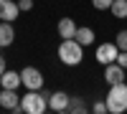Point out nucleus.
<instances>
[{
	"label": "nucleus",
	"instance_id": "f257e3e1",
	"mask_svg": "<svg viewBox=\"0 0 127 114\" xmlns=\"http://www.w3.org/2000/svg\"><path fill=\"white\" fill-rule=\"evenodd\" d=\"M56 53H59V61L64 66H79L84 58V46L76 38H61V46Z\"/></svg>",
	"mask_w": 127,
	"mask_h": 114
},
{
	"label": "nucleus",
	"instance_id": "f03ea898",
	"mask_svg": "<svg viewBox=\"0 0 127 114\" xmlns=\"http://www.w3.org/2000/svg\"><path fill=\"white\" fill-rule=\"evenodd\" d=\"M20 107H23L26 114H43L48 109V94H41V89L36 91L28 89V94L20 96Z\"/></svg>",
	"mask_w": 127,
	"mask_h": 114
},
{
	"label": "nucleus",
	"instance_id": "7ed1b4c3",
	"mask_svg": "<svg viewBox=\"0 0 127 114\" xmlns=\"http://www.w3.org/2000/svg\"><path fill=\"white\" fill-rule=\"evenodd\" d=\"M107 112L112 114H122L127 112V84H114L109 86V94H107Z\"/></svg>",
	"mask_w": 127,
	"mask_h": 114
},
{
	"label": "nucleus",
	"instance_id": "20e7f679",
	"mask_svg": "<svg viewBox=\"0 0 127 114\" xmlns=\"http://www.w3.org/2000/svg\"><path fill=\"white\" fill-rule=\"evenodd\" d=\"M20 81H23V86L31 89V91H36L43 86V74L36 68V66H26L23 71H20Z\"/></svg>",
	"mask_w": 127,
	"mask_h": 114
},
{
	"label": "nucleus",
	"instance_id": "39448f33",
	"mask_svg": "<svg viewBox=\"0 0 127 114\" xmlns=\"http://www.w3.org/2000/svg\"><path fill=\"white\" fill-rule=\"evenodd\" d=\"M117 53H120L117 43H114V41L109 43V41H107V43H102V46L97 48V61H99L102 66H107V64H114V61H117Z\"/></svg>",
	"mask_w": 127,
	"mask_h": 114
},
{
	"label": "nucleus",
	"instance_id": "423d86ee",
	"mask_svg": "<svg viewBox=\"0 0 127 114\" xmlns=\"http://www.w3.org/2000/svg\"><path fill=\"white\" fill-rule=\"evenodd\" d=\"M125 74H127V68H122L117 61H114V64H107V66H104V81H107V86L122 84V81H125Z\"/></svg>",
	"mask_w": 127,
	"mask_h": 114
},
{
	"label": "nucleus",
	"instance_id": "0eeeda50",
	"mask_svg": "<svg viewBox=\"0 0 127 114\" xmlns=\"http://www.w3.org/2000/svg\"><path fill=\"white\" fill-rule=\"evenodd\" d=\"M69 94L66 91H54V94H48V109L51 112H66L69 109Z\"/></svg>",
	"mask_w": 127,
	"mask_h": 114
},
{
	"label": "nucleus",
	"instance_id": "6e6552de",
	"mask_svg": "<svg viewBox=\"0 0 127 114\" xmlns=\"http://www.w3.org/2000/svg\"><path fill=\"white\" fill-rule=\"evenodd\" d=\"M18 15H20V8H18L15 0H0V20L13 23Z\"/></svg>",
	"mask_w": 127,
	"mask_h": 114
},
{
	"label": "nucleus",
	"instance_id": "1a4fd4ad",
	"mask_svg": "<svg viewBox=\"0 0 127 114\" xmlns=\"http://www.w3.org/2000/svg\"><path fill=\"white\" fill-rule=\"evenodd\" d=\"M18 104H20L18 89H3V86H0V107L10 112L13 107H18Z\"/></svg>",
	"mask_w": 127,
	"mask_h": 114
},
{
	"label": "nucleus",
	"instance_id": "9d476101",
	"mask_svg": "<svg viewBox=\"0 0 127 114\" xmlns=\"http://www.w3.org/2000/svg\"><path fill=\"white\" fill-rule=\"evenodd\" d=\"M0 86H3V89H18V86H23V81H20V71L5 68L3 76H0Z\"/></svg>",
	"mask_w": 127,
	"mask_h": 114
},
{
	"label": "nucleus",
	"instance_id": "9b49d317",
	"mask_svg": "<svg viewBox=\"0 0 127 114\" xmlns=\"http://www.w3.org/2000/svg\"><path fill=\"white\" fill-rule=\"evenodd\" d=\"M13 41H15L13 23H8V20H0V48H8Z\"/></svg>",
	"mask_w": 127,
	"mask_h": 114
},
{
	"label": "nucleus",
	"instance_id": "f8f14e48",
	"mask_svg": "<svg viewBox=\"0 0 127 114\" xmlns=\"http://www.w3.org/2000/svg\"><path fill=\"white\" fill-rule=\"evenodd\" d=\"M76 23H74L71 18H61L59 20V25H56V30H59V36L61 38H74V33H76Z\"/></svg>",
	"mask_w": 127,
	"mask_h": 114
},
{
	"label": "nucleus",
	"instance_id": "ddd939ff",
	"mask_svg": "<svg viewBox=\"0 0 127 114\" xmlns=\"http://www.w3.org/2000/svg\"><path fill=\"white\" fill-rule=\"evenodd\" d=\"M74 38H76L79 43L87 48V46H92V43H94V38H97V36H94V30H92V28H87V25H84V28H76Z\"/></svg>",
	"mask_w": 127,
	"mask_h": 114
},
{
	"label": "nucleus",
	"instance_id": "4468645a",
	"mask_svg": "<svg viewBox=\"0 0 127 114\" xmlns=\"http://www.w3.org/2000/svg\"><path fill=\"white\" fill-rule=\"evenodd\" d=\"M109 10H112V15H114V18H120V20L127 18V0H114Z\"/></svg>",
	"mask_w": 127,
	"mask_h": 114
},
{
	"label": "nucleus",
	"instance_id": "2eb2a0df",
	"mask_svg": "<svg viewBox=\"0 0 127 114\" xmlns=\"http://www.w3.org/2000/svg\"><path fill=\"white\" fill-rule=\"evenodd\" d=\"M66 112H71V114H81V112H87L84 99H81V96H71V99H69V109H66Z\"/></svg>",
	"mask_w": 127,
	"mask_h": 114
},
{
	"label": "nucleus",
	"instance_id": "dca6fc26",
	"mask_svg": "<svg viewBox=\"0 0 127 114\" xmlns=\"http://www.w3.org/2000/svg\"><path fill=\"white\" fill-rule=\"evenodd\" d=\"M114 43H117L120 51H127V30H120L117 38H114Z\"/></svg>",
	"mask_w": 127,
	"mask_h": 114
},
{
	"label": "nucleus",
	"instance_id": "f3484780",
	"mask_svg": "<svg viewBox=\"0 0 127 114\" xmlns=\"http://www.w3.org/2000/svg\"><path fill=\"white\" fill-rule=\"evenodd\" d=\"M112 3H114V0H92V5L97 8V10H109Z\"/></svg>",
	"mask_w": 127,
	"mask_h": 114
},
{
	"label": "nucleus",
	"instance_id": "a211bd4d",
	"mask_svg": "<svg viewBox=\"0 0 127 114\" xmlns=\"http://www.w3.org/2000/svg\"><path fill=\"white\" fill-rule=\"evenodd\" d=\"M18 8H20V13H28L33 8V0H18Z\"/></svg>",
	"mask_w": 127,
	"mask_h": 114
},
{
	"label": "nucleus",
	"instance_id": "6ab92c4d",
	"mask_svg": "<svg viewBox=\"0 0 127 114\" xmlns=\"http://www.w3.org/2000/svg\"><path fill=\"white\" fill-rule=\"evenodd\" d=\"M92 112L94 114H104V112H107V101H97V104L92 107Z\"/></svg>",
	"mask_w": 127,
	"mask_h": 114
},
{
	"label": "nucleus",
	"instance_id": "aec40b11",
	"mask_svg": "<svg viewBox=\"0 0 127 114\" xmlns=\"http://www.w3.org/2000/svg\"><path fill=\"white\" fill-rule=\"evenodd\" d=\"M117 64L122 68H127V51H120V53H117Z\"/></svg>",
	"mask_w": 127,
	"mask_h": 114
},
{
	"label": "nucleus",
	"instance_id": "412c9836",
	"mask_svg": "<svg viewBox=\"0 0 127 114\" xmlns=\"http://www.w3.org/2000/svg\"><path fill=\"white\" fill-rule=\"evenodd\" d=\"M3 71H5V56H0V76H3Z\"/></svg>",
	"mask_w": 127,
	"mask_h": 114
}]
</instances>
